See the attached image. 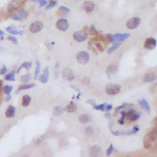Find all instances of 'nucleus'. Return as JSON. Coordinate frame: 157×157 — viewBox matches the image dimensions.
Returning <instances> with one entry per match:
<instances>
[{
    "mask_svg": "<svg viewBox=\"0 0 157 157\" xmlns=\"http://www.w3.org/2000/svg\"><path fill=\"white\" fill-rule=\"evenodd\" d=\"M122 87L118 84L110 83L106 86V93L109 96H115L120 93Z\"/></svg>",
    "mask_w": 157,
    "mask_h": 157,
    "instance_id": "obj_1",
    "label": "nucleus"
},
{
    "mask_svg": "<svg viewBox=\"0 0 157 157\" xmlns=\"http://www.w3.org/2000/svg\"><path fill=\"white\" fill-rule=\"evenodd\" d=\"M102 148L99 145H94L89 149V154L90 156H98L101 154Z\"/></svg>",
    "mask_w": 157,
    "mask_h": 157,
    "instance_id": "obj_14",
    "label": "nucleus"
},
{
    "mask_svg": "<svg viewBox=\"0 0 157 157\" xmlns=\"http://www.w3.org/2000/svg\"><path fill=\"white\" fill-rule=\"evenodd\" d=\"M140 116H141V115H140V113H134L129 117V121H131V122H134V121H137L139 118H140Z\"/></svg>",
    "mask_w": 157,
    "mask_h": 157,
    "instance_id": "obj_31",
    "label": "nucleus"
},
{
    "mask_svg": "<svg viewBox=\"0 0 157 157\" xmlns=\"http://www.w3.org/2000/svg\"><path fill=\"white\" fill-rule=\"evenodd\" d=\"M157 45V42L156 39L154 37H148L145 41L144 43V47L147 50H154Z\"/></svg>",
    "mask_w": 157,
    "mask_h": 157,
    "instance_id": "obj_9",
    "label": "nucleus"
},
{
    "mask_svg": "<svg viewBox=\"0 0 157 157\" xmlns=\"http://www.w3.org/2000/svg\"><path fill=\"white\" fill-rule=\"evenodd\" d=\"M7 72V68H6V66H3L1 69H0V75H4Z\"/></svg>",
    "mask_w": 157,
    "mask_h": 157,
    "instance_id": "obj_40",
    "label": "nucleus"
},
{
    "mask_svg": "<svg viewBox=\"0 0 157 157\" xmlns=\"http://www.w3.org/2000/svg\"><path fill=\"white\" fill-rule=\"evenodd\" d=\"M23 0H12V1L9 4L8 6V11H12L17 10L22 4H23Z\"/></svg>",
    "mask_w": 157,
    "mask_h": 157,
    "instance_id": "obj_12",
    "label": "nucleus"
},
{
    "mask_svg": "<svg viewBox=\"0 0 157 157\" xmlns=\"http://www.w3.org/2000/svg\"><path fill=\"white\" fill-rule=\"evenodd\" d=\"M36 85L34 84V83H31V84H22V85H20L19 87H18V90H17V92H20V91H22V90H26V89H29V88H33V87H35Z\"/></svg>",
    "mask_w": 157,
    "mask_h": 157,
    "instance_id": "obj_23",
    "label": "nucleus"
},
{
    "mask_svg": "<svg viewBox=\"0 0 157 157\" xmlns=\"http://www.w3.org/2000/svg\"><path fill=\"white\" fill-rule=\"evenodd\" d=\"M148 140L151 141V142L156 141V129H154V131H152V132H150V133L148 134Z\"/></svg>",
    "mask_w": 157,
    "mask_h": 157,
    "instance_id": "obj_30",
    "label": "nucleus"
},
{
    "mask_svg": "<svg viewBox=\"0 0 157 157\" xmlns=\"http://www.w3.org/2000/svg\"><path fill=\"white\" fill-rule=\"evenodd\" d=\"M77 107L76 105V103L74 102H71L68 105L65 106V108H63V110H65L68 113H74V112L77 110Z\"/></svg>",
    "mask_w": 157,
    "mask_h": 157,
    "instance_id": "obj_17",
    "label": "nucleus"
},
{
    "mask_svg": "<svg viewBox=\"0 0 157 157\" xmlns=\"http://www.w3.org/2000/svg\"><path fill=\"white\" fill-rule=\"evenodd\" d=\"M49 75H50L49 67H45V69H44V71H43V73L39 76V78H38L39 81L42 83H47L48 80H49Z\"/></svg>",
    "mask_w": 157,
    "mask_h": 157,
    "instance_id": "obj_13",
    "label": "nucleus"
},
{
    "mask_svg": "<svg viewBox=\"0 0 157 157\" xmlns=\"http://www.w3.org/2000/svg\"><path fill=\"white\" fill-rule=\"evenodd\" d=\"M88 37V33L83 31H77L73 34V38L78 43L84 42Z\"/></svg>",
    "mask_w": 157,
    "mask_h": 157,
    "instance_id": "obj_6",
    "label": "nucleus"
},
{
    "mask_svg": "<svg viewBox=\"0 0 157 157\" xmlns=\"http://www.w3.org/2000/svg\"><path fill=\"white\" fill-rule=\"evenodd\" d=\"M120 44H121V42L113 43V45H112L111 47H109V48L107 50V53H108V54H111V53H113L114 51H116L119 48Z\"/></svg>",
    "mask_w": 157,
    "mask_h": 157,
    "instance_id": "obj_20",
    "label": "nucleus"
},
{
    "mask_svg": "<svg viewBox=\"0 0 157 157\" xmlns=\"http://www.w3.org/2000/svg\"><path fill=\"white\" fill-rule=\"evenodd\" d=\"M112 108H113V106H112L111 104H107V107H106V111H107V112H109V111L112 109Z\"/></svg>",
    "mask_w": 157,
    "mask_h": 157,
    "instance_id": "obj_45",
    "label": "nucleus"
},
{
    "mask_svg": "<svg viewBox=\"0 0 157 157\" xmlns=\"http://www.w3.org/2000/svg\"><path fill=\"white\" fill-rule=\"evenodd\" d=\"M36 64H37V67L35 69V76H34V79L36 80L37 78V77L40 75V63L39 61H36Z\"/></svg>",
    "mask_w": 157,
    "mask_h": 157,
    "instance_id": "obj_29",
    "label": "nucleus"
},
{
    "mask_svg": "<svg viewBox=\"0 0 157 157\" xmlns=\"http://www.w3.org/2000/svg\"><path fill=\"white\" fill-rule=\"evenodd\" d=\"M156 79V75L154 73H148L144 76L143 82H152Z\"/></svg>",
    "mask_w": 157,
    "mask_h": 157,
    "instance_id": "obj_18",
    "label": "nucleus"
},
{
    "mask_svg": "<svg viewBox=\"0 0 157 157\" xmlns=\"http://www.w3.org/2000/svg\"><path fill=\"white\" fill-rule=\"evenodd\" d=\"M106 107H107V104L94 105V108L96 110H100V111H106Z\"/></svg>",
    "mask_w": 157,
    "mask_h": 157,
    "instance_id": "obj_32",
    "label": "nucleus"
},
{
    "mask_svg": "<svg viewBox=\"0 0 157 157\" xmlns=\"http://www.w3.org/2000/svg\"><path fill=\"white\" fill-rule=\"evenodd\" d=\"M88 102L89 104H91V105H96L95 101H94V100H92V99H89V100L88 101Z\"/></svg>",
    "mask_w": 157,
    "mask_h": 157,
    "instance_id": "obj_46",
    "label": "nucleus"
},
{
    "mask_svg": "<svg viewBox=\"0 0 157 157\" xmlns=\"http://www.w3.org/2000/svg\"><path fill=\"white\" fill-rule=\"evenodd\" d=\"M139 130H140L139 127H138V126H136V127H134V128H133V129H132V133H133V134H136V133H137Z\"/></svg>",
    "mask_w": 157,
    "mask_h": 157,
    "instance_id": "obj_44",
    "label": "nucleus"
},
{
    "mask_svg": "<svg viewBox=\"0 0 157 157\" xmlns=\"http://www.w3.org/2000/svg\"><path fill=\"white\" fill-rule=\"evenodd\" d=\"M0 88H1V82H0Z\"/></svg>",
    "mask_w": 157,
    "mask_h": 157,
    "instance_id": "obj_50",
    "label": "nucleus"
},
{
    "mask_svg": "<svg viewBox=\"0 0 157 157\" xmlns=\"http://www.w3.org/2000/svg\"><path fill=\"white\" fill-rule=\"evenodd\" d=\"M2 88H3V92L5 95H11L12 89H13V87L11 85H5Z\"/></svg>",
    "mask_w": 157,
    "mask_h": 157,
    "instance_id": "obj_28",
    "label": "nucleus"
},
{
    "mask_svg": "<svg viewBox=\"0 0 157 157\" xmlns=\"http://www.w3.org/2000/svg\"><path fill=\"white\" fill-rule=\"evenodd\" d=\"M95 7H96L95 3H93L92 1H86L83 3V5H82V9L88 13L92 12L95 10Z\"/></svg>",
    "mask_w": 157,
    "mask_h": 157,
    "instance_id": "obj_11",
    "label": "nucleus"
},
{
    "mask_svg": "<svg viewBox=\"0 0 157 157\" xmlns=\"http://www.w3.org/2000/svg\"><path fill=\"white\" fill-rule=\"evenodd\" d=\"M89 121H90V118H89V116L88 114H82L79 116V122L82 124L88 123Z\"/></svg>",
    "mask_w": 157,
    "mask_h": 157,
    "instance_id": "obj_22",
    "label": "nucleus"
},
{
    "mask_svg": "<svg viewBox=\"0 0 157 157\" xmlns=\"http://www.w3.org/2000/svg\"><path fill=\"white\" fill-rule=\"evenodd\" d=\"M7 39L9 40V41H11V42H12L13 43H15V44H17L18 42H17V39L15 37H13V36H9L8 37H7Z\"/></svg>",
    "mask_w": 157,
    "mask_h": 157,
    "instance_id": "obj_39",
    "label": "nucleus"
},
{
    "mask_svg": "<svg viewBox=\"0 0 157 157\" xmlns=\"http://www.w3.org/2000/svg\"><path fill=\"white\" fill-rule=\"evenodd\" d=\"M141 24V18L138 17H132L130 18L126 24V26L128 29L129 30H134L136 29Z\"/></svg>",
    "mask_w": 157,
    "mask_h": 157,
    "instance_id": "obj_3",
    "label": "nucleus"
},
{
    "mask_svg": "<svg viewBox=\"0 0 157 157\" xmlns=\"http://www.w3.org/2000/svg\"><path fill=\"white\" fill-rule=\"evenodd\" d=\"M6 31H7L9 33L12 34V35H19V36H22V35H23V33H24L23 31L17 30L16 26H14V25L8 26V27L6 28Z\"/></svg>",
    "mask_w": 157,
    "mask_h": 157,
    "instance_id": "obj_16",
    "label": "nucleus"
},
{
    "mask_svg": "<svg viewBox=\"0 0 157 157\" xmlns=\"http://www.w3.org/2000/svg\"><path fill=\"white\" fill-rule=\"evenodd\" d=\"M93 133H94V128H93V127L88 126V128H86V129H85V134H88V136H90V134H92Z\"/></svg>",
    "mask_w": 157,
    "mask_h": 157,
    "instance_id": "obj_36",
    "label": "nucleus"
},
{
    "mask_svg": "<svg viewBox=\"0 0 157 157\" xmlns=\"http://www.w3.org/2000/svg\"><path fill=\"white\" fill-rule=\"evenodd\" d=\"M27 17H28V13L25 10H21L17 12H15L11 16V18L13 20H16V21H21V20L25 19Z\"/></svg>",
    "mask_w": 157,
    "mask_h": 157,
    "instance_id": "obj_8",
    "label": "nucleus"
},
{
    "mask_svg": "<svg viewBox=\"0 0 157 157\" xmlns=\"http://www.w3.org/2000/svg\"><path fill=\"white\" fill-rule=\"evenodd\" d=\"M82 83H83L84 85H88L89 83H90V80H89L88 77H84V78L82 79Z\"/></svg>",
    "mask_w": 157,
    "mask_h": 157,
    "instance_id": "obj_42",
    "label": "nucleus"
},
{
    "mask_svg": "<svg viewBox=\"0 0 157 157\" xmlns=\"http://www.w3.org/2000/svg\"><path fill=\"white\" fill-rule=\"evenodd\" d=\"M56 27L57 30H59L61 31H66L69 29V22L65 18H60L57 21Z\"/></svg>",
    "mask_w": 157,
    "mask_h": 157,
    "instance_id": "obj_4",
    "label": "nucleus"
},
{
    "mask_svg": "<svg viewBox=\"0 0 157 157\" xmlns=\"http://www.w3.org/2000/svg\"><path fill=\"white\" fill-rule=\"evenodd\" d=\"M31 102V97L29 95H25L22 98V106L23 107H28Z\"/></svg>",
    "mask_w": 157,
    "mask_h": 157,
    "instance_id": "obj_19",
    "label": "nucleus"
},
{
    "mask_svg": "<svg viewBox=\"0 0 157 157\" xmlns=\"http://www.w3.org/2000/svg\"><path fill=\"white\" fill-rule=\"evenodd\" d=\"M59 10H60V11H63L65 12V13L70 12V9H69L68 7H66V6H61V7L59 8Z\"/></svg>",
    "mask_w": 157,
    "mask_h": 157,
    "instance_id": "obj_41",
    "label": "nucleus"
},
{
    "mask_svg": "<svg viewBox=\"0 0 157 157\" xmlns=\"http://www.w3.org/2000/svg\"><path fill=\"white\" fill-rule=\"evenodd\" d=\"M43 24L41 21H35L32 24H31L29 30L31 33L35 34V33L41 31L43 30Z\"/></svg>",
    "mask_w": 157,
    "mask_h": 157,
    "instance_id": "obj_5",
    "label": "nucleus"
},
{
    "mask_svg": "<svg viewBox=\"0 0 157 157\" xmlns=\"http://www.w3.org/2000/svg\"><path fill=\"white\" fill-rule=\"evenodd\" d=\"M31 65H32V63H31V62H25L23 64H22V65L19 67L18 70L17 71V73H19V72H20V71H21L22 69H23V68H25L26 70H29V69L31 68Z\"/></svg>",
    "mask_w": 157,
    "mask_h": 157,
    "instance_id": "obj_26",
    "label": "nucleus"
},
{
    "mask_svg": "<svg viewBox=\"0 0 157 157\" xmlns=\"http://www.w3.org/2000/svg\"><path fill=\"white\" fill-rule=\"evenodd\" d=\"M3 35H4V31L0 30V36H3Z\"/></svg>",
    "mask_w": 157,
    "mask_h": 157,
    "instance_id": "obj_48",
    "label": "nucleus"
},
{
    "mask_svg": "<svg viewBox=\"0 0 157 157\" xmlns=\"http://www.w3.org/2000/svg\"><path fill=\"white\" fill-rule=\"evenodd\" d=\"M8 96H7V98H6V101H9V100H11V96H10V95H7Z\"/></svg>",
    "mask_w": 157,
    "mask_h": 157,
    "instance_id": "obj_47",
    "label": "nucleus"
},
{
    "mask_svg": "<svg viewBox=\"0 0 157 157\" xmlns=\"http://www.w3.org/2000/svg\"><path fill=\"white\" fill-rule=\"evenodd\" d=\"M113 152H114V146H113V144H110L109 147H108V148L107 149L106 154H107V155H110Z\"/></svg>",
    "mask_w": 157,
    "mask_h": 157,
    "instance_id": "obj_37",
    "label": "nucleus"
},
{
    "mask_svg": "<svg viewBox=\"0 0 157 157\" xmlns=\"http://www.w3.org/2000/svg\"><path fill=\"white\" fill-rule=\"evenodd\" d=\"M130 37V34L128 33H116L115 35H112V43H116V42H122L128 38Z\"/></svg>",
    "mask_w": 157,
    "mask_h": 157,
    "instance_id": "obj_7",
    "label": "nucleus"
},
{
    "mask_svg": "<svg viewBox=\"0 0 157 157\" xmlns=\"http://www.w3.org/2000/svg\"><path fill=\"white\" fill-rule=\"evenodd\" d=\"M38 3L40 5V7H43V6L47 5V1H46V0H40Z\"/></svg>",
    "mask_w": 157,
    "mask_h": 157,
    "instance_id": "obj_43",
    "label": "nucleus"
},
{
    "mask_svg": "<svg viewBox=\"0 0 157 157\" xmlns=\"http://www.w3.org/2000/svg\"><path fill=\"white\" fill-rule=\"evenodd\" d=\"M31 1H33V2H39L40 0H31Z\"/></svg>",
    "mask_w": 157,
    "mask_h": 157,
    "instance_id": "obj_49",
    "label": "nucleus"
},
{
    "mask_svg": "<svg viewBox=\"0 0 157 157\" xmlns=\"http://www.w3.org/2000/svg\"><path fill=\"white\" fill-rule=\"evenodd\" d=\"M62 74L63 76V77L69 82H71L75 79V75L73 73V71L69 69V68H65L62 71Z\"/></svg>",
    "mask_w": 157,
    "mask_h": 157,
    "instance_id": "obj_10",
    "label": "nucleus"
},
{
    "mask_svg": "<svg viewBox=\"0 0 157 157\" xmlns=\"http://www.w3.org/2000/svg\"><path fill=\"white\" fill-rule=\"evenodd\" d=\"M89 58H90V56H89V54L87 51H79L77 54V61L80 64L88 63V61H89Z\"/></svg>",
    "mask_w": 157,
    "mask_h": 157,
    "instance_id": "obj_2",
    "label": "nucleus"
},
{
    "mask_svg": "<svg viewBox=\"0 0 157 157\" xmlns=\"http://www.w3.org/2000/svg\"><path fill=\"white\" fill-rule=\"evenodd\" d=\"M30 80H31V74H29V73H27V74H25V75L21 77V82H27Z\"/></svg>",
    "mask_w": 157,
    "mask_h": 157,
    "instance_id": "obj_33",
    "label": "nucleus"
},
{
    "mask_svg": "<svg viewBox=\"0 0 157 157\" xmlns=\"http://www.w3.org/2000/svg\"><path fill=\"white\" fill-rule=\"evenodd\" d=\"M133 106H134L133 104L124 103V104H122V105H121V106L117 107V108H116V112H119L121 109H123V108H127V107H133Z\"/></svg>",
    "mask_w": 157,
    "mask_h": 157,
    "instance_id": "obj_35",
    "label": "nucleus"
},
{
    "mask_svg": "<svg viewBox=\"0 0 157 157\" xmlns=\"http://www.w3.org/2000/svg\"><path fill=\"white\" fill-rule=\"evenodd\" d=\"M126 119V111H122V118L118 121V123L120 125H123L124 124V121Z\"/></svg>",
    "mask_w": 157,
    "mask_h": 157,
    "instance_id": "obj_34",
    "label": "nucleus"
},
{
    "mask_svg": "<svg viewBox=\"0 0 157 157\" xmlns=\"http://www.w3.org/2000/svg\"><path fill=\"white\" fill-rule=\"evenodd\" d=\"M116 70H117L116 65L111 64V65H109V66L108 67V68H107V70H106V73H107L108 76H110L111 74H113L114 72H116Z\"/></svg>",
    "mask_w": 157,
    "mask_h": 157,
    "instance_id": "obj_24",
    "label": "nucleus"
},
{
    "mask_svg": "<svg viewBox=\"0 0 157 157\" xmlns=\"http://www.w3.org/2000/svg\"><path fill=\"white\" fill-rule=\"evenodd\" d=\"M16 114V108L12 105H9L6 111H5V116L7 118H13Z\"/></svg>",
    "mask_w": 157,
    "mask_h": 157,
    "instance_id": "obj_15",
    "label": "nucleus"
},
{
    "mask_svg": "<svg viewBox=\"0 0 157 157\" xmlns=\"http://www.w3.org/2000/svg\"><path fill=\"white\" fill-rule=\"evenodd\" d=\"M56 5H57V2L55 1V0H52V1H51V2L49 3V5L46 6V9H47V10L51 9V8H53Z\"/></svg>",
    "mask_w": 157,
    "mask_h": 157,
    "instance_id": "obj_38",
    "label": "nucleus"
},
{
    "mask_svg": "<svg viewBox=\"0 0 157 157\" xmlns=\"http://www.w3.org/2000/svg\"><path fill=\"white\" fill-rule=\"evenodd\" d=\"M139 103H140V105L147 111V112H148V113H150V111H151V109H150V106H149V104H148V102L145 100V99H142V100H139Z\"/></svg>",
    "mask_w": 157,
    "mask_h": 157,
    "instance_id": "obj_21",
    "label": "nucleus"
},
{
    "mask_svg": "<svg viewBox=\"0 0 157 157\" xmlns=\"http://www.w3.org/2000/svg\"><path fill=\"white\" fill-rule=\"evenodd\" d=\"M15 73H16V71H12L11 72H10L9 74L5 75V79L6 81H11V82H14L16 79H15Z\"/></svg>",
    "mask_w": 157,
    "mask_h": 157,
    "instance_id": "obj_27",
    "label": "nucleus"
},
{
    "mask_svg": "<svg viewBox=\"0 0 157 157\" xmlns=\"http://www.w3.org/2000/svg\"><path fill=\"white\" fill-rule=\"evenodd\" d=\"M63 108H62V107H60V106H57V107H55V108H54V110H53V115L55 116H61L63 113Z\"/></svg>",
    "mask_w": 157,
    "mask_h": 157,
    "instance_id": "obj_25",
    "label": "nucleus"
}]
</instances>
